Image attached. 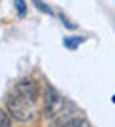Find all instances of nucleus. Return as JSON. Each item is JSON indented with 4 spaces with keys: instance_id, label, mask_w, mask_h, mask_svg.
Instances as JSON below:
<instances>
[{
    "instance_id": "2",
    "label": "nucleus",
    "mask_w": 115,
    "mask_h": 127,
    "mask_svg": "<svg viewBox=\"0 0 115 127\" xmlns=\"http://www.w3.org/2000/svg\"><path fill=\"white\" fill-rule=\"evenodd\" d=\"M65 103H67V99H65L53 85H46V89H44V117L53 119L65 107Z\"/></svg>"
},
{
    "instance_id": "4",
    "label": "nucleus",
    "mask_w": 115,
    "mask_h": 127,
    "mask_svg": "<svg viewBox=\"0 0 115 127\" xmlns=\"http://www.w3.org/2000/svg\"><path fill=\"white\" fill-rule=\"evenodd\" d=\"M75 109H77V105L75 103H71L69 99H67V103H65V107L59 111V113L51 119V123H48V127H63L65 123H67L69 119H73L75 117Z\"/></svg>"
},
{
    "instance_id": "9",
    "label": "nucleus",
    "mask_w": 115,
    "mask_h": 127,
    "mask_svg": "<svg viewBox=\"0 0 115 127\" xmlns=\"http://www.w3.org/2000/svg\"><path fill=\"white\" fill-rule=\"evenodd\" d=\"M14 8H16V12H18V16H20V18H24V16H26V12H28L24 0H14Z\"/></svg>"
},
{
    "instance_id": "8",
    "label": "nucleus",
    "mask_w": 115,
    "mask_h": 127,
    "mask_svg": "<svg viewBox=\"0 0 115 127\" xmlns=\"http://www.w3.org/2000/svg\"><path fill=\"white\" fill-rule=\"evenodd\" d=\"M0 127H12V117L6 109H0Z\"/></svg>"
},
{
    "instance_id": "3",
    "label": "nucleus",
    "mask_w": 115,
    "mask_h": 127,
    "mask_svg": "<svg viewBox=\"0 0 115 127\" xmlns=\"http://www.w3.org/2000/svg\"><path fill=\"white\" fill-rule=\"evenodd\" d=\"M16 93L20 95L24 101H28L30 105H35L38 99H40V85L35 81V79H20L16 83Z\"/></svg>"
},
{
    "instance_id": "1",
    "label": "nucleus",
    "mask_w": 115,
    "mask_h": 127,
    "mask_svg": "<svg viewBox=\"0 0 115 127\" xmlns=\"http://www.w3.org/2000/svg\"><path fill=\"white\" fill-rule=\"evenodd\" d=\"M30 103L24 101L18 93L16 95H10V97L6 99V111H8V115L16 121H20V123H26L30 121L32 117H35V113H32V109L28 107Z\"/></svg>"
},
{
    "instance_id": "6",
    "label": "nucleus",
    "mask_w": 115,
    "mask_h": 127,
    "mask_svg": "<svg viewBox=\"0 0 115 127\" xmlns=\"http://www.w3.org/2000/svg\"><path fill=\"white\" fill-rule=\"evenodd\" d=\"M30 2H32V6H35L40 14H46V16H53V14H55V12H53V8L48 6L44 0H30Z\"/></svg>"
},
{
    "instance_id": "10",
    "label": "nucleus",
    "mask_w": 115,
    "mask_h": 127,
    "mask_svg": "<svg viewBox=\"0 0 115 127\" xmlns=\"http://www.w3.org/2000/svg\"><path fill=\"white\" fill-rule=\"evenodd\" d=\"M59 20H61V24H63L65 28H69V30H77V24H75V22H71V20H69V16H65L63 12H59Z\"/></svg>"
},
{
    "instance_id": "7",
    "label": "nucleus",
    "mask_w": 115,
    "mask_h": 127,
    "mask_svg": "<svg viewBox=\"0 0 115 127\" xmlns=\"http://www.w3.org/2000/svg\"><path fill=\"white\" fill-rule=\"evenodd\" d=\"M63 127H91V121L87 117H73L65 123Z\"/></svg>"
},
{
    "instance_id": "5",
    "label": "nucleus",
    "mask_w": 115,
    "mask_h": 127,
    "mask_svg": "<svg viewBox=\"0 0 115 127\" xmlns=\"http://www.w3.org/2000/svg\"><path fill=\"white\" fill-rule=\"evenodd\" d=\"M85 40H87V38L81 36V34H77V36H65V38H63V44H65V49H67V51H77Z\"/></svg>"
}]
</instances>
